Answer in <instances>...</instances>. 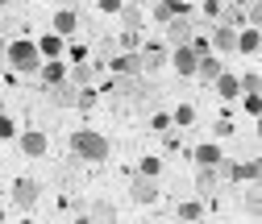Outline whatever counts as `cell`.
<instances>
[{"mask_svg":"<svg viewBox=\"0 0 262 224\" xmlns=\"http://www.w3.org/2000/svg\"><path fill=\"white\" fill-rule=\"evenodd\" d=\"M71 158L104 162V158H108V137L96 133V129H75V133H71Z\"/></svg>","mask_w":262,"mask_h":224,"instance_id":"1","label":"cell"},{"mask_svg":"<svg viewBox=\"0 0 262 224\" xmlns=\"http://www.w3.org/2000/svg\"><path fill=\"white\" fill-rule=\"evenodd\" d=\"M5 54H9V67H13L17 75H38V67H42L38 46H34V42H25V38L9 42V46H5Z\"/></svg>","mask_w":262,"mask_h":224,"instance_id":"2","label":"cell"},{"mask_svg":"<svg viewBox=\"0 0 262 224\" xmlns=\"http://www.w3.org/2000/svg\"><path fill=\"white\" fill-rule=\"evenodd\" d=\"M162 29H167V50H171V46H187V42L195 38V29H200V21H195L191 13H183V17L167 21Z\"/></svg>","mask_w":262,"mask_h":224,"instance_id":"3","label":"cell"},{"mask_svg":"<svg viewBox=\"0 0 262 224\" xmlns=\"http://www.w3.org/2000/svg\"><path fill=\"white\" fill-rule=\"evenodd\" d=\"M38 200H42V187H38V179H29V175L13 179V204H17L21 212H34V208H38Z\"/></svg>","mask_w":262,"mask_h":224,"instance_id":"4","label":"cell"},{"mask_svg":"<svg viewBox=\"0 0 262 224\" xmlns=\"http://www.w3.org/2000/svg\"><path fill=\"white\" fill-rule=\"evenodd\" d=\"M216 175L233 179V183H258L262 166H258V158H246V162H216Z\"/></svg>","mask_w":262,"mask_h":224,"instance_id":"5","label":"cell"},{"mask_svg":"<svg viewBox=\"0 0 262 224\" xmlns=\"http://www.w3.org/2000/svg\"><path fill=\"white\" fill-rule=\"evenodd\" d=\"M167 42H142L138 46V58H142V75H154V71H162L167 67Z\"/></svg>","mask_w":262,"mask_h":224,"instance_id":"6","label":"cell"},{"mask_svg":"<svg viewBox=\"0 0 262 224\" xmlns=\"http://www.w3.org/2000/svg\"><path fill=\"white\" fill-rule=\"evenodd\" d=\"M167 62L183 75V79H191L195 75V62H200V54H195L191 46H171V54H167Z\"/></svg>","mask_w":262,"mask_h":224,"instance_id":"7","label":"cell"},{"mask_svg":"<svg viewBox=\"0 0 262 224\" xmlns=\"http://www.w3.org/2000/svg\"><path fill=\"white\" fill-rule=\"evenodd\" d=\"M46 95H50V104H54V108H75V100H79V87H75L71 79H62V83L46 87Z\"/></svg>","mask_w":262,"mask_h":224,"instance_id":"8","label":"cell"},{"mask_svg":"<svg viewBox=\"0 0 262 224\" xmlns=\"http://www.w3.org/2000/svg\"><path fill=\"white\" fill-rule=\"evenodd\" d=\"M129 200H134V204H154V200H158V183L138 175L134 183H129Z\"/></svg>","mask_w":262,"mask_h":224,"instance_id":"9","label":"cell"},{"mask_svg":"<svg viewBox=\"0 0 262 224\" xmlns=\"http://www.w3.org/2000/svg\"><path fill=\"white\" fill-rule=\"evenodd\" d=\"M17 145H21V154H25V158H42V154H46V133L25 129V133L17 137Z\"/></svg>","mask_w":262,"mask_h":224,"instance_id":"10","label":"cell"},{"mask_svg":"<svg viewBox=\"0 0 262 224\" xmlns=\"http://www.w3.org/2000/svg\"><path fill=\"white\" fill-rule=\"evenodd\" d=\"M113 71H117V75H129V79H142V58H138V50L117 54V58H113Z\"/></svg>","mask_w":262,"mask_h":224,"instance_id":"11","label":"cell"},{"mask_svg":"<svg viewBox=\"0 0 262 224\" xmlns=\"http://www.w3.org/2000/svg\"><path fill=\"white\" fill-rule=\"evenodd\" d=\"M183 13H191L183 0H154V21H158V25H167V21L183 17Z\"/></svg>","mask_w":262,"mask_h":224,"instance_id":"12","label":"cell"},{"mask_svg":"<svg viewBox=\"0 0 262 224\" xmlns=\"http://www.w3.org/2000/svg\"><path fill=\"white\" fill-rule=\"evenodd\" d=\"M208 46H212L216 54H233V46H237V29L216 25V29H212V38H208Z\"/></svg>","mask_w":262,"mask_h":224,"instance_id":"13","label":"cell"},{"mask_svg":"<svg viewBox=\"0 0 262 224\" xmlns=\"http://www.w3.org/2000/svg\"><path fill=\"white\" fill-rule=\"evenodd\" d=\"M62 79H67V67H62L58 58H46L42 67H38V83H42V87H54V83H62Z\"/></svg>","mask_w":262,"mask_h":224,"instance_id":"14","label":"cell"},{"mask_svg":"<svg viewBox=\"0 0 262 224\" xmlns=\"http://www.w3.org/2000/svg\"><path fill=\"white\" fill-rule=\"evenodd\" d=\"M212 87L221 91V100H237V95H242V79L229 75V71H221V75L212 79Z\"/></svg>","mask_w":262,"mask_h":224,"instance_id":"15","label":"cell"},{"mask_svg":"<svg viewBox=\"0 0 262 224\" xmlns=\"http://www.w3.org/2000/svg\"><path fill=\"white\" fill-rule=\"evenodd\" d=\"M258 46H262V38H258L254 25L237 29V46H233V54H258Z\"/></svg>","mask_w":262,"mask_h":224,"instance_id":"16","label":"cell"},{"mask_svg":"<svg viewBox=\"0 0 262 224\" xmlns=\"http://www.w3.org/2000/svg\"><path fill=\"white\" fill-rule=\"evenodd\" d=\"M221 71H225V62H221V58H216V54H204V58H200V62H195V75H200V79H204V83H212V79H216V75H221Z\"/></svg>","mask_w":262,"mask_h":224,"instance_id":"17","label":"cell"},{"mask_svg":"<svg viewBox=\"0 0 262 224\" xmlns=\"http://www.w3.org/2000/svg\"><path fill=\"white\" fill-rule=\"evenodd\" d=\"M88 220H92V224H117V208H113L108 200H96L92 212H88Z\"/></svg>","mask_w":262,"mask_h":224,"instance_id":"18","label":"cell"},{"mask_svg":"<svg viewBox=\"0 0 262 224\" xmlns=\"http://www.w3.org/2000/svg\"><path fill=\"white\" fill-rule=\"evenodd\" d=\"M75 25H79L75 9H58V13H54V34H58V38H67V34H75Z\"/></svg>","mask_w":262,"mask_h":224,"instance_id":"19","label":"cell"},{"mask_svg":"<svg viewBox=\"0 0 262 224\" xmlns=\"http://www.w3.org/2000/svg\"><path fill=\"white\" fill-rule=\"evenodd\" d=\"M216 162H225V154H221V145H212V141H204V145H195V166H216Z\"/></svg>","mask_w":262,"mask_h":224,"instance_id":"20","label":"cell"},{"mask_svg":"<svg viewBox=\"0 0 262 224\" xmlns=\"http://www.w3.org/2000/svg\"><path fill=\"white\" fill-rule=\"evenodd\" d=\"M34 46H38V54H42V62H46V58H58L67 42H62L58 34H46V38H42V42H34Z\"/></svg>","mask_w":262,"mask_h":224,"instance_id":"21","label":"cell"},{"mask_svg":"<svg viewBox=\"0 0 262 224\" xmlns=\"http://www.w3.org/2000/svg\"><path fill=\"white\" fill-rule=\"evenodd\" d=\"M216 166H200V170H195V191H200V195H208V191L216 187Z\"/></svg>","mask_w":262,"mask_h":224,"instance_id":"22","label":"cell"},{"mask_svg":"<svg viewBox=\"0 0 262 224\" xmlns=\"http://www.w3.org/2000/svg\"><path fill=\"white\" fill-rule=\"evenodd\" d=\"M92 75H96V67H88V62H75V67L67 71V79H71L75 87H88V83H92Z\"/></svg>","mask_w":262,"mask_h":224,"instance_id":"23","label":"cell"},{"mask_svg":"<svg viewBox=\"0 0 262 224\" xmlns=\"http://www.w3.org/2000/svg\"><path fill=\"white\" fill-rule=\"evenodd\" d=\"M221 17H225L221 25H229V29H246V25H250V13H242L237 5H233V9H225Z\"/></svg>","mask_w":262,"mask_h":224,"instance_id":"24","label":"cell"},{"mask_svg":"<svg viewBox=\"0 0 262 224\" xmlns=\"http://www.w3.org/2000/svg\"><path fill=\"white\" fill-rule=\"evenodd\" d=\"M258 204H262V200H258V183H246V195H242V212H246V216H258Z\"/></svg>","mask_w":262,"mask_h":224,"instance_id":"25","label":"cell"},{"mask_svg":"<svg viewBox=\"0 0 262 224\" xmlns=\"http://www.w3.org/2000/svg\"><path fill=\"white\" fill-rule=\"evenodd\" d=\"M121 25L125 29H138L142 25V9L138 5H121Z\"/></svg>","mask_w":262,"mask_h":224,"instance_id":"26","label":"cell"},{"mask_svg":"<svg viewBox=\"0 0 262 224\" xmlns=\"http://www.w3.org/2000/svg\"><path fill=\"white\" fill-rule=\"evenodd\" d=\"M200 216H204V204H195V200L179 204V220H183V224H191V220H200Z\"/></svg>","mask_w":262,"mask_h":224,"instance_id":"27","label":"cell"},{"mask_svg":"<svg viewBox=\"0 0 262 224\" xmlns=\"http://www.w3.org/2000/svg\"><path fill=\"white\" fill-rule=\"evenodd\" d=\"M138 175H142V179H158V175H162V162H158V158H142V162H138Z\"/></svg>","mask_w":262,"mask_h":224,"instance_id":"28","label":"cell"},{"mask_svg":"<svg viewBox=\"0 0 262 224\" xmlns=\"http://www.w3.org/2000/svg\"><path fill=\"white\" fill-rule=\"evenodd\" d=\"M171 120H175V125H191V120H195V108H191V104H179V108L171 112Z\"/></svg>","mask_w":262,"mask_h":224,"instance_id":"29","label":"cell"},{"mask_svg":"<svg viewBox=\"0 0 262 224\" xmlns=\"http://www.w3.org/2000/svg\"><path fill=\"white\" fill-rule=\"evenodd\" d=\"M75 108H83V112H88V108H96V91H92V87H79V100H75Z\"/></svg>","mask_w":262,"mask_h":224,"instance_id":"30","label":"cell"},{"mask_svg":"<svg viewBox=\"0 0 262 224\" xmlns=\"http://www.w3.org/2000/svg\"><path fill=\"white\" fill-rule=\"evenodd\" d=\"M237 79H242V91H258V83H262L258 71H246V75H237Z\"/></svg>","mask_w":262,"mask_h":224,"instance_id":"31","label":"cell"},{"mask_svg":"<svg viewBox=\"0 0 262 224\" xmlns=\"http://www.w3.org/2000/svg\"><path fill=\"white\" fill-rule=\"evenodd\" d=\"M121 46H125V50H138V46H142V38H138V29H125V38H121Z\"/></svg>","mask_w":262,"mask_h":224,"instance_id":"32","label":"cell"},{"mask_svg":"<svg viewBox=\"0 0 262 224\" xmlns=\"http://www.w3.org/2000/svg\"><path fill=\"white\" fill-rule=\"evenodd\" d=\"M0 137H17V125L9 120V112H5V116H0Z\"/></svg>","mask_w":262,"mask_h":224,"instance_id":"33","label":"cell"},{"mask_svg":"<svg viewBox=\"0 0 262 224\" xmlns=\"http://www.w3.org/2000/svg\"><path fill=\"white\" fill-rule=\"evenodd\" d=\"M246 112L258 116V91H246Z\"/></svg>","mask_w":262,"mask_h":224,"instance_id":"34","label":"cell"},{"mask_svg":"<svg viewBox=\"0 0 262 224\" xmlns=\"http://www.w3.org/2000/svg\"><path fill=\"white\" fill-rule=\"evenodd\" d=\"M154 129L167 133V129H171V116H167V112H154Z\"/></svg>","mask_w":262,"mask_h":224,"instance_id":"35","label":"cell"},{"mask_svg":"<svg viewBox=\"0 0 262 224\" xmlns=\"http://www.w3.org/2000/svg\"><path fill=\"white\" fill-rule=\"evenodd\" d=\"M204 17H221V5H216V0H204Z\"/></svg>","mask_w":262,"mask_h":224,"instance_id":"36","label":"cell"},{"mask_svg":"<svg viewBox=\"0 0 262 224\" xmlns=\"http://www.w3.org/2000/svg\"><path fill=\"white\" fill-rule=\"evenodd\" d=\"M100 9L104 13H121V0H100Z\"/></svg>","mask_w":262,"mask_h":224,"instance_id":"37","label":"cell"},{"mask_svg":"<svg viewBox=\"0 0 262 224\" xmlns=\"http://www.w3.org/2000/svg\"><path fill=\"white\" fill-rule=\"evenodd\" d=\"M75 224H92V220H88V216H79V220H75Z\"/></svg>","mask_w":262,"mask_h":224,"instance_id":"38","label":"cell"},{"mask_svg":"<svg viewBox=\"0 0 262 224\" xmlns=\"http://www.w3.org/2000/svg\"><path fill=\"white\" fill-rule=\"evenodd\" d=\"M0 116H5V95H0Z\"/></svg>","mask_w":262,"mask_h":224,"instance_id":"39","label":"cell"},{"mask_svg":"<svg viewBox=\"0 0 262 224\" xmlns=\"http://www.w3.org/2000/svg\"><path fill=\"white\" fill-rule=\"evenodd\" d=\"M129 5H146V0H129Z\"/></svg>","mask_w":262,"mask_h":224,"instance_id":"40","label":"cell"},{"mask_svg":"<svg viewBox=\"0 0 262 224\" xmlns=\"http://www.w3.org/2000/svg\"><path fill=\"white\" fill-rule=\"evenodd\" d=\"M5 5H9V0H0V9H5Z\"/></svg>","mask_w":262,"mask_h":224,"instance_id":"41","label":"cell"},{"mask_svg":"<svg viewBox=\"0 0 262 224\" xmlns=\"http://www.w3.org/2000/svg\"><path fill=\"white\" fill-rule=\"evenodd\" d=\"M0 224H5V212H0Z\"/></svg>","mask_w":262,"mask_h":224,"instance_id":"42","label":"cell"}]
</instances>
